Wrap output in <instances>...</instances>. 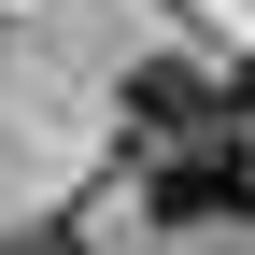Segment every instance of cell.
Returning <instances> with one entry per match:
<instances>
[{
	"label": "cell",
	"instance_id": "6da1fadb",
	"mask_svg": "<svg viewBox=\"0 0 255 255\" xmlns=\"http://www.w3.org/2000/svg\"><path fill=\"white\" fill-rule=\"evenodd\" d=\"M128 142H142V199L170 213V227L255 213V156H241V128H227V85H199V71H128Z\"/></svg>",
	"mask_w": 255,
	"mask_h": 255
},
{
	"label": "cell",
	"instance_id": "7a4b0ae2",
	"mask_svg": "<svg viewBox=\"0 0 255 255\" xmlns=\"http://www.w3.org/2000/svg\"><path fill=\"white\" fill-rule=\"evenodd\" d=\"M0 255H85V241L71 227H28V241H0Z\"/></svg>",
	"mask_w": 255,
	"mask_h": 255
}]
</instances>
